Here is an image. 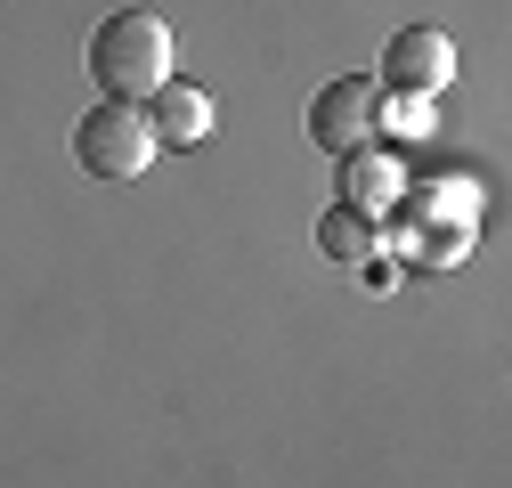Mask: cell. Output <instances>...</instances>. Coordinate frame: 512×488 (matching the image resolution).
I'll return each mask as SVG.
<instances>
[{"label":"cell","instance_id":"cell-7","mask_svg":"<svg viewBox=\"0 0 512 488\" xmlns=\"http://www.w3.org/2000/svg\"><path fill=\"white\" fill-rule=\"evenodd\" d=\"M366 244H374V228H366V212H350V204L317 220V253H326V261H358Z\"/></svg>","mask_w":512,"mask_h":488},{"label":"cell","instance_id":"cell-5","mask_svg":"<svg viewBox=\"0 0 512 488\" xmlns=\"http://www.w3.org/2000/svg\"><path fill=\"white\" fill-rule=\"evenodd\" d=\"M147 131H155V147H204L212 139V98L196 82H163L147 98Z\"/></svg>","mask_w":512,"mask_h":488},{"label":"cell","instance_id":"cell-2","mask_svg":"<svg viewBox=\"0 0 512 488\" xmlns=\"http://www.w3.org/2000/svg\"><path fill=\"white\" fill-rule=\"evenodd\" d=\"M74 163L90 179H147L155 163V131H147V106H122V98H98L82 122H74Z\"/></svg>","mask_w":512,"mask_h":488},{"label":"cell","instance_id":"cell-4","mask_svg":"<svg viewBox=\"0 0 512 488\" xmlns=\"http://www.w3.org/2000/svg\"><path fill=\"white\" fill-rule=\"evenodd\" d=\"M382 82H391L399 98H431L456 82V41H447L439 25H407L391 33V49H382Z\"/></svg>","mask_w":512,"mask_h":488},{"label":"cell","instance_id":"cell-3","mask_svg":"<svg viewBox=\"0 0 512 488\" xmlns=\"http://www.w3.org/2000/svg\"><path fill=\"white\" fill-rule=\"evenodd\" d=\"M374 82L366 74H342V82H326L309 98V139L326 147V155H358L366 139H374Z\"/></svg>","mask_w":512,"mask_h":488},{"label":"cell","instance_id":"cell-1","mask_svg":"<svg viewBox=\"0 0 512 488\" xmlns=\"http://www.w3.org/2000/svg\"><path fill=\"white\" fill-rule=\"evenodd\" d=\"M90 82L106 98H122V106H147L171 82V25L155 9H114L90 33Z\"/></svg>","mask_w":512,"mask_h":488},{"label":"cell","instance_id":"cell-6","mask_svg":"<svg viewBox=\"0 0 512 488\" xmlns=\"http://www.w3.org/2000/svg\"><path fill=\"white\" fill-rule=\"evenodd\" d=\"M399 196V163H382V155H350V212H374V204H391Z\"/></svg>","mask_w":512,"mask_h":488}]
</instances>
